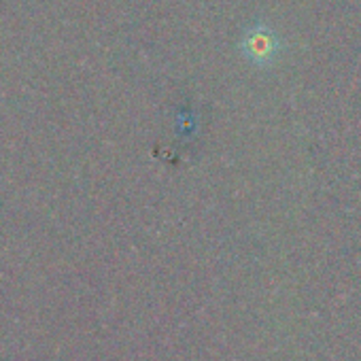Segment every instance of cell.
Listing matches in <instances>:
<instances>
[{
  "label": "cell",
  "mask_w": 361,
  "mask_h": 361,
  "mask_svg": "<svg viewBox=\"0 0 361 361\" xmlns=\"http://www.w3.org/2000/svg\"><path fill=\"white\" fill-rule=\"evenodd\" d=\"M240 49L255 64H268L279 54V39L264 24H255L251 30L245 32L240 41Z\"/></svg>",
  "instance_id": "6da1fadb"
}]
</instances>
